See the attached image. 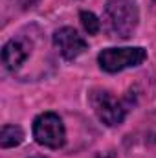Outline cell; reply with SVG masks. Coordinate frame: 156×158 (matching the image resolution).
<instances>
[{"instance_id":"5","label":"cell","mask_w":156,"mask_h":158,"mask_svg":"<svg viewBox=\"0 0 156 158\" xmlns=\"http://www.w3.org/2000/svg\"><path fill=\"white\" fill-rule=\"evenodd\" d=\"M53 44L66 61H74L86 50V40L74 28H61L53 33Z\"/></svg>"},{"instance_id":"1","label":"cell","mask_w":156,"mask_h":158,"mask_svg":"<svg viewBox=\"0 0 156 158\" xmlns=\"http://www.w3.org/2000/svg\"><path fill=\"white\" fill-rule=\"evenodd\" d=\"M140 20L136 0H107L105 4V26L112 37L129 39Z\"/></svg>"},{"instance_id":"4","label":"cell","mask_w":156,"mask_h":158,"mask_svg":"<svg viewBox=\"0 0 156 158\" xmlns=\"http://www.w3.org/2000/svg\"><path fill=\"white\" fill-rule=\"evenodd\" d=\"M33 138L48 149H61L66 142L64 123L55 112H42L33 121Z\"/></svg>"},{"instance_id":"2","label":"cell","mask_w":156,"mask_h":158,"mask_svg":"<svg viewBox=\"0 0 156 158\" xmlns=\"http://www.w3.org/2000/svg\"><path fill=\"white\" fill-rule=\"evenodd\" d=\"M147 59V50L142 46H127V48H107L97 55V63L101 70L109 74H116L125 68L140 66Z\"/></svg>"},{"instance_id":"9","label":"cell","mask_w":156,"mask_h":158,"mask_svg":"<svg viewBox=\"0 0 156 158\" xmlns=\"http://www.w3.org/2000/svg\"><path fill=\"white\" fill-rule=\"evenodd\" d=\"M33 2H37V0H26V4H33Z\"/></svg>"},{"instance_id":"3","label":"cell","mask_w":156,"mask_h":158,"mask_svg":"<svg viewBox=\"0 0 156 158\" xmlns=\"http://www.w3.org/2000/svg\"><path fill=\"white\" fill-rule=\"evenodd\" d=\"M90 105L96 112V116L99 118V121H103L109 127H116L121 125L123 119L129 112V107L125 105L123 99H119L116 96H112L109 90H92L90 92Z\"/></svg>"},{"instance_id":"6","label":"cell","mask_w":156,"mask_h":158,"mask_svg":"<svg viewBox=\"0 0 156 158\" xmlns=\"http://www.w3.org/2000/svg\"><path fill=\"white\" fill-rule=\"evenodd\" d=\"M28 59V48L24 42L11 39L2 48V63L7 70H18L20 64Z\"/></svg>"},{"instance_id":"7","label":"cell","mask_w":156,"mask_h":158,"mask_svg":"<svg viewBox=\"0 0 156 158\" xmlns=\"http://www.w3.org/2000/svg\"><path fill=\"white\" fill-rule=\"evenodd\" d=\"M24 142V131L18 125H4L0 131V147L2 149H9V147H17Z\"/></svg>"},{"instance_id":"10","label":"cell","mask_w":156,"mask_h":158,"mask_svg":"<svg viewBox=\"0 0 156 158\" xmlns=\"http://www.w3.org/2000/svg\"><path fill=\"white\" fill-rule=\"evenodd\" d=\"M33 158H44V156H33Z\"/></svg>"},{"instance_id":"8","label":"cell","mask_w":156,"mask_h":158,"mask_svg":"<svg viewBox=\"0 0 156 158\" xmlns=\"http://www.w3.org/2000/svg\"><path fill=\"white\" fill-rule=\"evenodd\" d=\"M79 19H81V24H83V28H84V31H86L88 35L99 33V30H101V20H99L92 11H81Z\"/></svg>"}]
</instances>
